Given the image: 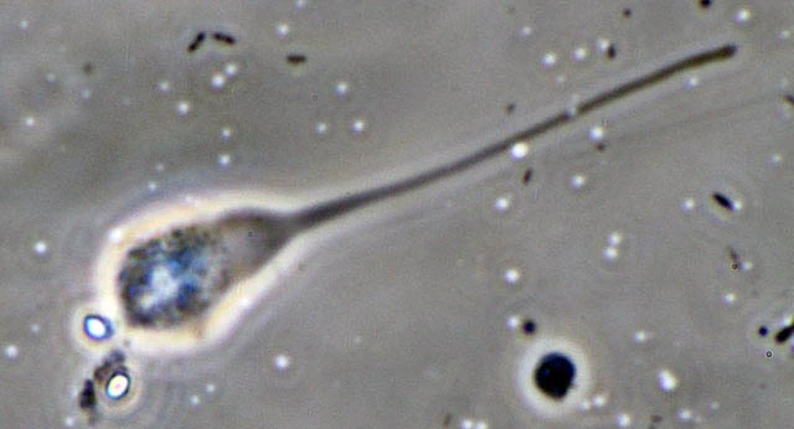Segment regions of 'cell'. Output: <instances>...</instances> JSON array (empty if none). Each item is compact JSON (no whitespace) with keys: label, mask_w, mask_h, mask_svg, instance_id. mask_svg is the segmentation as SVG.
Masks as SVG:
<instances>
[{"label":"cell","mask_w":794,"mask_h":429,"mask_svg":"<svg viewBox=\"0 0 794 429\" xmlns=\"http://www.w3.org/2000/svg\"><path fill=\"white\" fill-rule=\"evenodd\" d=\"M575 370L569 360L560 355H550L536 371V382L546 395L560 399L569 391Z\"/></svg>","instance_id":"obj_1"}]
</instances>
